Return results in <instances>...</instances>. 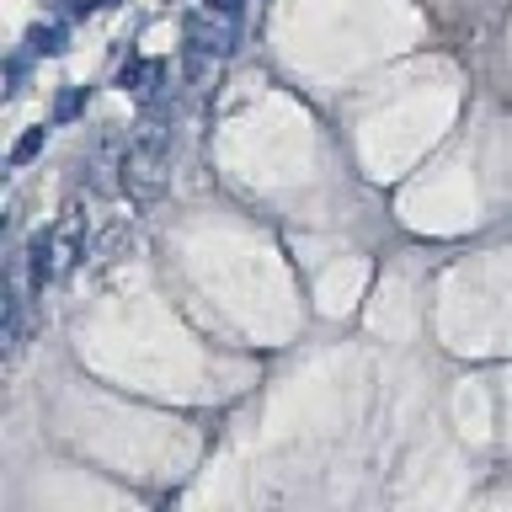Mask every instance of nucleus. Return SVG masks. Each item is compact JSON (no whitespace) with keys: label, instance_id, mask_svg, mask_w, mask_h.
<instances>
[{"label":"nucleus","instance_id":"5","mask_svg":"<svg viewBox=\"0 0 512 512\" xmlns=\"http://www.w3.org/2000/svg\"><path fill=\"white\" fill-rule=\"evenodd\" d=\"M54 256H59V272L86 256V240H80V214H64V224L54 230Z\"/></svg>","mask_w":512,"mask_h":512},{"label":"nucleus","instance_id":"8","mask_svg":"<svg viewBox=\"0 0 512 512\" xmlns=\"http://www.w3.org/2000/svg\"><path fill=\"white\" fill-rule=\"evenodd\" d=\"M80 107H86V91H80V86H75V91H64V96H59V123H64V118H75Z\"/></svg>","mask_w":512,"mask_h":512},{"label":"nucleus","instance_id":"3","mask_svg":"<svg viewBox=\"0 0 512 512\" xmlns=\"http://www.w3.org/2000/svg\"><path fill=\"white\" fill-rule=\"evenodd\" d=\"M166 80H171V64L166 59H128L118 70V86L134 91L144 107H160V96H166Z\"/></svg>","mask_w":512,"mask_h":512},{"label":"nucleus","instance_id":"2","mask_svg":"<svg viewBox=\"0 0 512 512\" xmlns=\"http://www.w3.org/2000/svg\"><path fill=\"white\" fill-rule=\"evenodd\" d=\"M182 38L192 54H208V59H224L235 48L240 38V22H235V11H219V6H198V11H187V22H182Z\"/></svg>","mask_w":512,"mask_h":512},{"label":"nucleus","instance_id":"10","mask_svg":"<svg viewBox=\"0 0 512 512\" xmlns=\"http://www.w3.org/2000/svg\"><path fill=\"white\" fill-rule=\"evenodd\" d=\"M208 6H219V11H235V16H240V0H208Z\"/></svg>","mask_w":512,"mask_h":512},{"label":"nucleus","instance_id":"9","mask_svg":"<svg viewBox=\"0 0 512 512\" xmlns=\"http://www.w3.org/2000/svg\"><path fill=\"white\" fill-rule=\"evenodd\" d=\"M6 80H11V96H16V86H22V59L6 64Z\"/></svg>","mask_w":512,"mask_h":512},{"label":"nucleus","instance_id":"11","mask_svg":"<svg viewBox=\"0 0 512 512\" xmlns=\"http://www.w3.org/2000/svg\"><path fill=\"white\" fill-rule=\"evenodd\" d=\"M96 6H118V0H96Z\"/></svg>","mask_w":512,"mask_h":512},{"label":"nucleus","instance_id":"4","mask_svg":"<svg viewBox=\"0 0 512 512\" xmlns=\"http://www.w3.org/2000/svg\"><path fill=\"white\" fill-rule=\"evenodd\" d=\"M22 262H27V272H32V288H43L59 278V256H54V230H38L27 240V251H22Z\"/></svg>","mask_w":512,"mask_h":512},{"label":"nucleus","instance_id":"1","mask_svg":"<svg viewBox=\"0 0 512 512\" xmlns=\"http://www.w3.org/2000/svg\"><path fill=\"white\" fill-rule=\"evenodd\" d=\"M118 182H123L128 198H139V203L160 198V187L171 182V123H166V112H160V107L144 112L139 128L128 134Z\"/></svg>","mask_w":512,"mask_h":512},{"label":"nucleus","instance_id":"6","mask_svg":"<svg viewBox=\"0 0 512 512\" xmlns=\"http://www.w3.org/2000/svg\"><path fill=\"white\" fill-rule=\"evenodd\" d=\"M27 48L32 54H64V27H32Z\"/></svg>","mask_w":512,"mask_h":512},{"label":"nucleus","instance_id":"7","mask_svg":"<svg viewBox=\"0 0 512 512\" xmlns=\"http://www.w3.org/2000/svg\"><path fill=\"white\" fill-rule=\"evenodd\" d=\"M43 144H48V128H27V134L16 139V144H11V166H27V160L38 155Z\"/></svg>","mask_w":512,"mask_h":512}]
</instances>
